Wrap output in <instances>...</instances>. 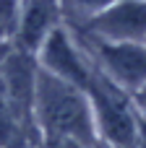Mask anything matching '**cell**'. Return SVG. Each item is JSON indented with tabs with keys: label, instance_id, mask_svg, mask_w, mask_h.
I'll return each mask as SVG.
<instances>
[{
	"label": "cell",
	"instance_id": "cell-2",
	"mask_svg": "<svg viewBox=\"0 0 146 148\" xmlns=\"http://www.w3.org/2000/svg\"><path fill=\"white\" fill-rule=\"evenodd\" d=\"M84 94L89 99L94 125L99 127L107 146L136 148V109L131 107L125 91L115 81H110L94 62Z\"/></svg>",
	"mask_w": 146,
	"mask_h": 148
},
{
	"label": "cell",
	"instance_id": "cell-9",
	"mask_svg": "<svg viewBox=\"0 0 146 148\" xmlns=\"http://www.w3.org/2000/svg\"><path fill=\"white\" fill-rule=\"evenodd\" d=\"M136 109H138V112L146 117V86L136 91Z\"/></svg>",
	"mask_w": 146,
	"mask_h": 148
},
{
	"label": "cell",
	"instance_id": "cell-8",
	"mask_svg": "<svg viewBox=\"0 0 146 148\" xmlns=\"http://www.w3.org/2000/svg\"><path fill=\"white\" fill-rule=\"evenodd\" d=\"M47 148H89L73 138H47Z\"/></svg>",
	"mask_w": 146,
	"mask_h": 148
},
{
	"label": "cell",
	"instance_id": "cell-3",
	"mask_svg": "<svg viewBox=\"0 0 146 148\" xmlns=\"http://www.w3.org/2000/svg\"><path fill=\"white\" fill-rule=\"evenodd\" d=\"M81 34V31H78ZM89 60L123 91H138L146 86V44L144 42H107L81 34Z\"/></svg>",
	"mask_w": 146,
	"mask_h": 148
},
{
	"label": "cell",
	"instance_id": "cell-10",
	"mask_svg": "<svg viewBox=\"0 0 146 148\" xmlns=\"http://www.w3.org/2000/svg\"><path fill=\"white\" fill-rule=\"evenodd\" d=\"M99 148H115V146H99Z\"/></svg>",
	"mask_w": 146,
	"mask_h": 148
},
{
	"label": "cell",
	"instance_id": "cell-5",
	"mask_svg": "<svg viewBox=\"0 0 146 148\" xmlns=\"http://www.w3.org/2000/svg\"><path fill=\"white\" fill-rule=\"evenodd\" d=\"M39 60L37 65L44 68L47 73L78 86L81 91L86 88L89 83V73H91V62H89V55H81L76 49V44L71 42V34L63 29V26H55L44 42L39 44Z\"/></svg>",
	"mask_w": 146,
	"mask_h": 148
},
{
	"label": "cell",
	"instance_id": "cell-7",
	"mask_svg": "<svg viewBox=\"0 0 146 148\" xmlns=\"http://www.w3.org/2000/svg\"><path fill=\"white\" fill-rule=\"evenodd\" d=\"M112 3H118V0H60L63 13L68 10V13H73L76 18H89V16H94L97 10L112 5Z\"/></svg>",
	"mask_w": 146,
	"mask_h": 148
},
{
	"label": "cell",
	"instance_id": "cell-4",
	"mask_svg": "<svg viewBox=\"0 0 146 148\" xmlns=\"http://www.w3.org/2000/svg\"><path fill=\"white\" fill-rule=\"evenodd\" d=\"M81 34L107 42H144L146 39V0H118L86 18Z\"/></svg>",
	"mask_w": 146,
	"mask_h": 148
},
{
	"label": "cell",
	"instance_id": "cell-11",
	"mask_svg": "<svg viewBox=\"0 0 146 148\" xmlns=\"http://www.w3.org/2000/svg\"><path fill=\"white\" fill-rule=\"evenodd\" d=\"M144 44H146V39H144Z\"/></svg>",
	"mask_w": 146,
	"mask_h": 148
},
{
	"label": "cell",
	"instance_id": "cell-1",
	"mask_svg": "<svg viewBox=\"0 0 146 148\" xmlns=\"http://www.w3.org/2000/svg\"><path fill=\"white\" fill-rule=\"evenodd\" d=\"M34 117L47 138H73L89 148L94 146V117L86 94L39 65L34 78Z\"/></svg>",
	"mask_w": 146,
	"mask_h": 148
},
{
	"label": "cell",
	"instance_id": "cell-6",
	"mask_svg": "<svg viewBox=\"0 0 146 148\" xmlns=\"http://www.w3.org/2000/svg\"><path fill=\"white\" fill-rule=\"evenodd\" d=\"M63 16L60 0H21V18L16 29V47L37 52L44 36L57 26Z\"/></svg>",
	"mask_w": 146,
	"mask_h": 148
}]
</instances>
